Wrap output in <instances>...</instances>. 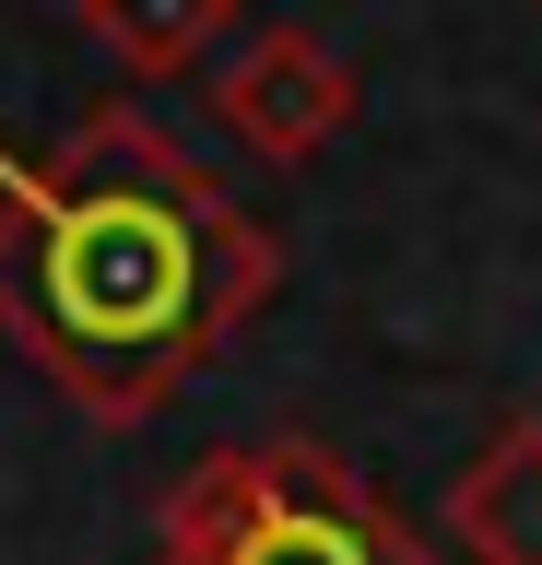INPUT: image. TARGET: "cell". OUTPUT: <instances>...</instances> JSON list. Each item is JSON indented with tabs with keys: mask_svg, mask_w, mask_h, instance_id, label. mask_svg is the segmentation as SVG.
I'll return each mask as SVG.
<instances>
[{
	"mask_svg": "<svg viewBox=\"0 0 542 565\" xmlns=\"http://www.w3.org/2000/svg\"><path fill=\"white\" fill-rule=\"evenodd\" d=\"M284 282V247L142 106L0 177V330L83 424H153Z\"/></svg>",
	"mask_w": 542,
	"mask_h": 565,
	"instance_id": "6da1fadb",
	"label": "cell"
},
{
	"mask_svg": "<svg viewBox=\"0 0 542 565\" xmlns=\"http://www.w3.org/2000/svg\"><path fill=\"white\" fill-rule=\"evenodd\" d=\"M153 565H436V554L342 448L259 436V448H213L178 471V494L153 507Z\"/></svg>",
	"mask_w": 542,
	"mask_h": 565,
	"instance_id": "7a4b0ae2",
	"label": "cell"
},
{
	"mask_svg": "<svg viewBox=\"0 0 542 565\" xmlns=\"http://www.w3.org/2000/svg\"><path fill=\"white\" fill-rule=\"evenodd\" d=\"M213 118L224 141H248L259 166H307L354 130V71L330 60V35L307 24H259L213 60Z\"/></svg>",
	"mask_w": 542,
	"mask_h": 565,
	"instance_id": "3957f363",
	"label": "cell"
},
{
	"mask_svg": "<svg viewBox=\"0 0 542 565\" xmlns=\"http://www.w3.org/2000/svg\"><path fill=\"white\" fill-rule=\"evenodd\" d=\"M448 530L471 565H542V413H507L448 483Z\"/></svg>",
	"mask_w": 542,
	"mask_h": 565,
	"instance_id": "277c9868",
	"label": "cell"
},
{
	"mask_svg": "<svg viewBox=\"0 0 542 565\" xmlns=\"http://www.w3.org/2000/svg\"><path fill=\"white\" fill-rule=\"evenodd\" d=\"M248 0H72V24L107 47L130 83H189V71H213V47L236 35Z\"/></svg>",
	"mask_w": 542,
	"mask_h": 565,
	"instance_id": "5b68a950",
	"label": "cell"
}]
</instances>
